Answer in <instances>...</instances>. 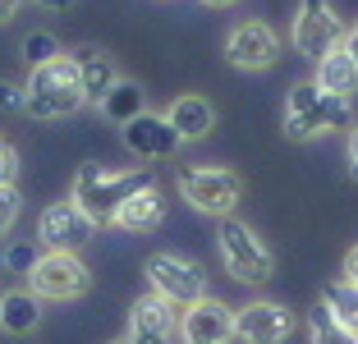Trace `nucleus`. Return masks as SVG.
Returning a JSON list of instances; mask_svg holds the SVG:
<instances>
[{
    "instance_id": "7ed1b4c3",
    "label": "nucleus",
    "mask_w": 358,
    "mask_h": 344,
    "mask_svg": "<svg viewBox=\"0 0 358 344\" xmlns=\"http://www.w3.org/2000/svg\"><path fill=\"white\" fill-rule=\"evenodd\" d=\"M87 106L83 83H78V69L69 60V51L55 55V60L28 69V83H23V110L32 120H69Z\"/></svg>"
},
{
    "instance_id": "ddd939ff",
    "label": "nucleus",
    "mask_w": 358,
    "mask_h": 344,
    "mask_svg": "<svg viewBox=\"0 0 358 344\" xmlns=\"http://www.w3.org/2000/svg\"><path fill=\"white\" fill-rule=\"evenodd\" d=\"M234 340V308L221 299H198L179 313V344H230Z\"/></svg>"
},
{
    "instance_id": "2eb2a0df",
    "label": "nucleus",
    "mask_w": 358,
    "mask_h": 344,
    "mask_svg": "<svg viewBox=\"0 0 358 344\" xmlns=\"http://www.w3.org/2000/svg\"><path fill=\"white\" fill-rule=\"evenodd\" d=\"M166 120L184 143H202V138L216 129V106H211L207 96H198V92H184V96H175V101L166 106Z\"/></svg>"
},
{
    "instance_id": "6e6552de",
    "label": "nucleus",
    "mask_w": 358,
    "mask_h": 344,
    "mask_svg": "<svg viewBox=\"0 0 358 344\" xmlns=\"http://www.w3.org/2000/svg\"><path fill=\"white\" fill-rule=\"evenodd\" d=\"M143 275H148V289L157 294V299L175 303L179 313L193 308L198 299H207V271H202L198 261L179 257V252H152Z\"/></svg>"
},
{
    "instance_id": "f03ea898",
    "label": "nucleus",
    "mask_w": 358,
    "mask_h": 344,
    "mask_svg": "<svg viewBox=\"0 0 358 344\" xmlns=\"http://www.w3.org/2000/svg\"><path fill=\"white\" fill-rule=\"evenodd\" d=\"M285 138H294V143H313V138H327V134H340V129H354V101L345 96H331L303 78V83L289 87L285 96Z\"/></svg>"
},
{
    "instance_id": "f257e3e1",
    "label": "nucleus",
    "mask_w": 358,
    "mask_h": 344,
    "mask_svg": "<svg viewBox=\"0 0 358 344\" xmlns=\"http://www.w3.org/2000/svg\"><path fill=\"white\" fill-rule=\"evenodd\" d=\"M152 175L148 170H110V166H78L74 184H69V202L92 220L96 229L115 225L120 207L134 198L138 188H148Z\"/></svg>"
},
{
    "instance_id": "412c9836",
    "label": "nucleus",
    "mask_w": 358,
    "mask_h": 344,
    "mask_svg": "<svg viewBox=\"0 0 358 344\" xmlns=\"http://www.w3.org/2000/svg\"><path fill=\"white\" fill-rule=\"evenodd\" d=\"M322 308H327L340 326L358 331V285L354 280H345V275H340V280H327L322 285Z\"/></svg>"
},
{
    "instance_id": "39448f33",
    "label": "nucleus",
    "mask_w": 358,
    "mask_h": 344,
    "mask_svg": "<svg viewBox=\"0 0 358 344\" xmlns=\"http://www.w3.org/2000/svg\"><path fill=\"white\" fill-rule=\"evenodd\" d=\"M175 188L198 216H216V220L234 216L243 202V179L230 166H184Z\"/></svg>"
},
{
    "instance_id": "423d86ee",
    "label": "nucleus",
    "mask_w": 358,
    "mask_h": 344,
    "mask_svg": "<svg viewBox=\"0 0 358 344\" xmlns=\"http://www.w3.org/2000/svg\"><path fill=\"white\" fill-rule=\"evenodd\" d=\"M345 19L336 14L331 0H299L294 10V23H289V46H294L303 60H322L331 55L336 46H345Z\"/></svg>"
},
{
    "instance_id": "b1692460",
    "label": "nucleus",
    "mask_w": 358,
    "mask_h": 344,
    "mask_svg": "<svg viewBox=\"0 0 358 344\" xmlns=\"http://www.w3.org/2000/svg\"><path fill=\"white\" fill-rule=\"evenodd\" d=\"M5 271H14V275H28L32 266H37V257H42V248H37V239H14V243H5Z\"/></svg>"
},
{
    "instance_id": "f704fd0d",
    "label": "nucleus",
    "mask_w": 358,
    "mask_h": 344,
    "mask_svg": "<svg viewBox=\"0 0 358 344\" xmlns=\"http://www.w3.org/2000/svg\"><path fill=\"white\" fill-rule=\"evenodd\" d=\"M0 271H5V252H0Z\"/></svg>"
},
{
    "instance_id": "cd10ccee",
    "label": "nucleus",
    "mask_w": 358,
    "mask_h": 344,
    "mask_svg": "<svg viewBox=\"0 0 358 344\" xmlns=\"http://www.w3.org/2000/svg\"><path fill=\"white\" fill-rule=\"evenodd\" d=\"M345 170H349V179L358 184V124L349 129V143H345Z\"/></svg>"
},
{
    "instance_id": "bb28decb",
    "label": "nucleus",
    "mask_w": 358,
    "mask_h": 344,
    "mask_svg": "<svg viewBox=\"0 0 358 344\" xmlns=\"http://www.w3.org/2000/svg\"><path fill=\"white\" fill-rule=\"evenodd\" d=\"M0 110H23V87L0 78Z\"/></svg>"
},
{
    "instance_id": "72a5a7b5",
    "label": "nucleus",
    "mask_w": 358,
    "mask_h": 344,
    "mask_svg": "<svg viewBox=\"0 0 358 344\" xmlns=\"http://www.w3.org/2000/svg\"><path fill=\"white\" fill-rule=\"evenodd\" d=\"M110 344H129V340H124V335H120V340H110Z\"/></svg>"
},
{
    "instance_id": "c756f323",
    "label": "nucleus",
    "mask_w": 358,
    "mask_h": 344,
    "mask_svg": "<svg viewBox=\"0 0 358 344\" xmlns=\"http://www.w3.org/2000/svg\"><path fill=\"white\" fill-rule=\"evenodd\" d=\"M345 280H354V285H358V243L345 252Z\"/></svg>"
},
{
    "instance_id": "7c9ffc66",
    "label": "nucleus",
    "mask_w": 358,
    "mask_h": 344,
    "mask_svg": "<svg viewBox=\"0 0 358 344\" xmlns=\"http://www.w3.org/2000/svg\"><path fill=\"white\" fill-rule=\"evenodd\" d=\"M345 51H349V55H354V60H358V23H354V28L345 32Z\"/></svg>"
},
{
    "instance_id": "2f4dec72",
    "label": "nucleus",
    "mask_w": 358,
    "mask_h": 344,
    "mask_svg": "<svg viewBox=\"0 0 358 344\" xmlns=\"http://www.w3.org/2000/svg\"><path fill=\"white\" fill-rule=\"evenodd\" d=\"M37 5H42V10H69L74 0H37Z\"/></svg>"
},
{
    "instance_id": "5701e85b",
    "label": "nucleus",
    "mask_w": 358,
    "mask_h": 344,
    "mask_svg": "<svg viewBox=\"0 0 358 344\" xmlns=\"http://www.w3.org/2000/svg\"><path fill=\"white\" fill-rule=\"evenodd\" d=\"M19 55L28 60V69H37V64H46V60H55V55H64V46L55 42V32L37 28V32H28V37H23Z\"/></svg>"
},
{
    "instance_id": "f3484780",
    "label": "nucleus",
    "mask_w": 358,
    "mask_h": 344,
    "mask_svg": "<svg viewBox=\"0 0 358 344\" xmlns=\"http://www.w3.org/2000/svg\"><path fill=\"white\" fill-rule=\"evenodd\" d=\"M161 220H166V193H161L157 184H148V188H138L134 198L120 207L115 229H129V234H152Z\"/></svg>"
},
{
    "instance_id": "dca6fc26",
    "label": "nucleus",
    "mask_w": 358,
    "mask_h": 344,
    "mask_svg": "<svg viewBox=\"0 0 358 344\" xmlns=\"http://www.w3.org/2000/svg\"><path fill=\"white\" fill-rule=\"evenodd\" d=\"M69 60H74V69H78V83H83L87 106H101V96L120 83L115 60H110L106 51H96V46H78V51H69Z\"/></svg>"
},
{
    "instance_id": "393cba45",
    "label": "nucleus",
    "mask_w": 358,
    "mask_h": 344,
    "mask_svg": "<svg viewBox=\"0 0 358 344\" xmlns=\"http://www.w3.org/2000/svg\"><path fill=\"white\" fill-rule=\"evenodd\" d=\"M19 216H23V193H19V184H5L0 188V239L19 225Z\"/></svg>"
},
{
    "instance_id": "1a4fd4ad",
    "label": "nucleus",
    "mask_w": 358,
    "mask_h": 344,
    "mask_svg": "<svg viewBox=\"0 0 358 344\" xmlns=\"http://www.w3.org/2000/svg\"><path fill=\"white\" fill-rule=\"evenodd\" d=\"M225 60L243 73H262L280 60V37H275L271 23L262 19H243L225 32Z\"/></svg>"
},
{
    "instance_id": "9b49d317",
    "label": "nucleus",
    "mask_w": 358,
    "mask_h": 344,
    "mask_svg": "<svg viewBox=\"0 0 358 344\" xmlns=\"http://www.w3.org/2000/svg\"><path fill=\"white\" fill-rule=\"evenodd\" d=\"M96 225L74 207V202H51V207L37 216V248L42 252H78L83 243H92Z\"/></svg>"
},
{
    "instance_id": "a878e982",
    "label": "nucleus",
    "mask_w": 358,
    "mask_h": 344,
    "mask_svg": "<svg viewBox=\"0 0 358 344\" xmlns=\"http://www.w3.org/2000/svg\"><path fill=\"white\" fill-rule=\"evenodd\" d=\"M5 184H19V147L10 138H0V188Z\"/></svg>"
},
{
    "instance_id": "a211bd4d",
    "label": "nucleus",
    "mask_w": 358,
    "mask_h": 344,
    "mask_svg": "<svg viewBox=\"0 0 358 344\" xmlns=\"http://www.w3.org/2000/svg\"><path fill=\"white\" fill-rule=\"evenodd\" d=\"M313 83L322 87V92H331V96H345V101H354V92H358V60L345 51V46H336L331 55H322V60H317Z\"/></svg>"
},
{
    "instance_id": "20e7f679",
    "label": "nucleus",
    "mask_w": 358,
    "mask_h": 344,
    "mask_svg": "<svg viewBox=\"0 0 358 344\" xmlns=\"http://www.w3.org/2000/svg\"><path fill=\"white\" fill-rule=\"evenodd\" d=\"M216 252H221L225 275L248 285V289H257V285H266L275 275V252L266 248V239L239 216H225L221 225H216Z\"/></svg>"
},
{
    "instance_id": "aec40b11",
    "label": "nucleus",
    "mask_w": 358,
    "mask_h": 344,
    "mask_svg": "<svg viewBox=\"0 0 358 344\" xmlns=\"http://www.w3.org/2000/svg\"><path fill=\"white\" fill-rule=\"evenodd\" d=\"M101 120H110L115 129H124L129 120H138V115L148 110V92H143V83H134V78H120L110 92L101 96Z\"/></svg>"
},
{
    "instance_id": "473e14b6",
    "label": "nucleus",
    "mask_w": 358,
    "mask_h": 344,
    "mask_svg": "<svg viewBox=\"0 0 358 344\" xmlns=\"http://www.w3.org/2000/svg\"><path fill=\"white\" fill-rule=\"evenodd\" d=\"M202 5H211V10H225V5H239V0H202Z\"/></svg>"
},
{
    "instance_id": "9d476101",
    "label": "nucleus",
    "mask_w": 358,
    "mask_h": 344,
    "mask_svg": "<svg viewBox=\"0 0 358 344\" xmlns=\"http://www.w3.org/2000/svg\"><path fill=\"white\" fill-rule=\"evenodd\" d=\"M294 313L275 299H253L234 308V340L239 344H285L294 335Z\"/></svg>"
},
{
    "instance_id": "6ab92c4d",
    "label": "nucleus",
    "mask_w": 358,
    "mask_h": 344,
    "mask_svg": "<svg viewBox=\"0 0 358 344\" xmlns=\"http://www.w3.org/2000/svg\"><path fill=\"white\" fill-rule=\"evenodd\" d=\"M37 326H42V299L28 285L0 294V331L5 335H32Z\"/></svg>"
},
{
    "instance_id": "f8f14e48",
    "label": "nucleus",
    "mask_w": 358,
    "mask_h": 344,
    "mask_svg": "<svg viewBox=\"0 0 358 344\" xmlns=\"http://www.w3.org/2000/svg\"><path fill=\"white\" fill-rule=\"evenodd\" d=\"M120 143H124L129 157H138V161H170L179 147H184V138L170 129L166 115L143 110L138 120H129V124L120 129Z\"/></svg>"
},
{
    "instance_id": "4be33fe9",
    "label": "nucleus",
    "mask_w": 358,
    "mask_h": 344,
    "mask_svg": "<svg viewBox=\"0 0 358 344\" xmlns=\"http://www.w3.org/2000/svg\"><path fill=\"white\" fill-rule=\"evenodd\" d=\"M308 344H358V331H349V326H340L336 317L317 303L313 317H308Z\"/></svg>"
},
{
    "instance_id": "0eeeda50",
    "label": "nucleus",
    "mask_w": 358,
    "mask_h": 344,
    "mask_svg": "<svg viewBox=\"0 0 358 344\" xmlns=\"http://www.w3.org/2000/svg\"><path fill=\"white\" fill-rule=\"evenodd\" d=\"M23 280L42 303H74L92 289V271H87V261L78 252H42Z\"/></svg>"
},
{
    "instance_id": "4468645a",
    "label": "nucleus",
    "mask_w": 358,
    "mask_h": 344,
    "mask_svg": "<svg viewBox=\"0 0 358 344\" xmlns=\"http://www.w3.org/2000/svg\"><path fill=\"white\" fill-rule=\"evenodd\" d=\"M129 344H175L179 340V308L157 294H143V299L129 308Z\"/></svg>"
},
{
    "instance_id": "c85d7f7f",
    "label": "nucleus",
    "mask_w": 358,
    "mask_h": 344,
    "mask_svg": "<svg viewBox=\"0 0 358 344\" xmlns=\"http://www.w3.org/2000/svg\"><path fill=\"white\" fill-rule=\"evenodd\" d=\"M19 10H23V0H0V28L19 19Z\"/></svg>"
}]
</instances>
